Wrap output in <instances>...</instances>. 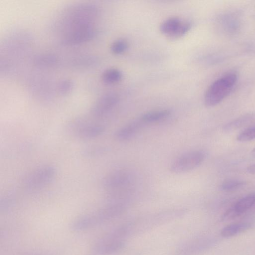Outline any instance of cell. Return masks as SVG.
I'll list each match as a JSON object with an SVG mask.
<instances>
[{"label": "cell", "mask_w": 255, "mask_h": 255, "mask_svg": "<svg viewBox=\"0 0 255 255\" xmlns=\"http://www.w3.org/2000/svg\"><path fill=\"white\" fill-rule=\"evenodd\" d=\"M125 210V207L122 203H110L95 212L76 218L71 223V228L76 231L93 228L120 216Z\"/></svg>", "instance_id": "obj_2"}, {"label": "cell", "mask_w": 255, "mask_h": 255, "mask_svg": "<svg viewBox=\"0 0 255 255\" xmlns=\"http://www.w3.org/2000/svg\"><path fill=\"white\" fill-rule=\"evenodd\" d=\"M254 223L251 221H242L228 225L223 228L221 232L222 236L231 237L251 229Z\"/></svg>", "instance_id": "obj_15"}, {"label": "cell", "mask_w": 255, "mask_h": 255, "mask_svg": "<svg viewBox=\"0 0 255 255\" xmlns=\"http://www.w3.org/2000/svg\"><path fill=\"white\" fill-rule=\"evenodd\" d=\"M250 118V117H244L232 122L226 126L225 129L227 130L236 129L248 122Z\"/></svg>", "instance_id": "obj_23"}, {"label": "cell", "mask_w": 255, "mask_h": 255, "mask_svg": "<svg viewBox=\"0 0 255 255\" xmlns=\"http://www.w3.org/2000/svg\"><path fill=\"white\" fill-rule=\"evenodd\" d=\"M245 182L238 179H229L224 181L221 188L225 191H232L237 190L245 185Z\"/></svg>", "instance_id": "obj_19"}, {"label": "cell", "mask_w": 255, "mask_h": 255, "mask_svg": "<svg viewBox=\"0 0 255 255\" xmlns=\"http://www.w3.org/2000/svg\"><path fill=\"white\" fill-rule=\"evenodd\" d=\"M191 27V23L177 17H169L160 25L159 30L165 36L176 39L186 34Z\"/></svg>", "instance_id": "obj_8"}, {"label": "cell", "mask_w": 255, "mask_h": 255, "mask_svg": "<svg viewBox=\"0 0 255 255\" xmlns=\"http://www.w3.org/2000/svg\"><path fill=\"white\" fill-rule=\"evenodd\" d=\"M205 158V154L201 150L188 151L177 158L171 164L170 170L174 173L188 172L199 166Z\"/></svg>", "instance_id": "obj_7"}, {"label": "cell", "mask_w": 255, "mask_h": 255, "mask_svg": "<svg viewBox=\"0 0 255 255\" xmlns=\"http://www.w3.org/2000/svg\"><path fill=\"white\" fill-rule=\"evenodd\" d=\"M67 129L76 137L82 139H91L102 134L105 128L99 124L87 122L78 119L72 121L67 126Z\"/></svg>", "instance_id": "obj_6"}, {"label": "cell", "mask_w": 255, "mask_h": 255, "mask_svg": "<svg viewBox=\"0 0 255 255\" xmlns=\"http://www.w3.org/2000/svg\"><path fill=\"white\" fill-rule=\"evenodd\" d=\"M143 124L140 119L129 123L117 130L115 133V137L120 141L128 140L139 131Z\"/></svg>", "instance_id": "obj_14"}, {"label": "cell", "mask_w": 255, "mask_h": 255, "mask_svg": "<svg viewBox=\"0 0 255 255\" xmlns=\"http://www.w3.org/2000/svg\"><path fill=\"white\" fill-rule=\"evenodd\" d=\"M251 153L253 155L255 156V147L251 151Z\"/></svg>", "instance_id": "obj_25"}, {"label": "cell", "mask_w": 255, "mask_h": 255, "mask_svg": "<svg viewBox=\"0 0 255 255\" xmlns=\"http://www.w3.org/2000/svg\"><path fill=\"white\" fill-rule=\"evenodd\" d=\"M73 87V84L69 80H63L60 81L57 86L59 92L61 94L65 95L71 91Z\"/></svg>", "instance_id": "obj_22"}, {"label": "cell", "mask_w": 255, "mask_h": 255, "mask_svg": "<svg viewBox=\"0 0 255 255\" xmlns=\"http://www.w3.org/2000/svg\"><path fill=\"white\" fill-rule=\"evenodd\" d=\"M122 72L116 68L108 69L102 75L103 80L108 84L117 83L122 79Z\"/></svg>", "instance_id": "obj_18"}, {"label": "cell", "mask_w": 255, "mask_h": 255, "mask_svg": "<svg viewBox=\"0 0 255 255\" xmlns=\"http://www.w3.org/2000/svg\"><path fill=\"white\" fill-rule=\"evenodd\" d=\"M255 203V193H250L239 199L229 209L225 218H232L239 216L247 212Z\"/></svg>", "instance_id": "obj_13"}, {"label": "cell", "mask_w": 255, "mask_h": 255, "mask_svg": "<svg viewBox=\"0 0 255 255\" xmlns=\"http://www.w3.org/2000/svg\"><path fill=\"white\" fill-rule=\"evenodd\" d=\"M125 245L123 240L103 237L92 246L89 255H113L122 251Z\"/></svg>", "instance_id": "obj_10"}, {"label": "cell", "mask_w": 255, "mask_h": 255, "mask_svg": "<svg viewBox=\"0 0 255 255\" xmlns=\"http://www.w3.org/2000/svg\"><path fill=\"white\" fill-rule=\"evenodd\" d=\"M247 171L252 174H255V163L251 165L247 168Z\"/></svg>", "instance_id": "obj_24"}, {"label": "cell", "mask_w": 255, "mask_h": 255, "mask_svg": "<svg viewBox=\"0 0 255 255\" xmlns=\"http://www.w3.org/2000/svg\"><path fill=\"white\" fill-rule=\"evenodd\" d=\"M58 58L53 54H45L37 56L35 59V63L40 66L51 67L58 63Z\"/></svg>", "instance_id": "obj_17"}, {"label": "cell", "mask_w": 255, "mask_h": 255, "mask_svg": "<svg viewBox=\"0 0 255 255\" xmlns=\"http://www.w3.org/2000/svg\"><path fill=\"white\" fill-rule=\"evenodd\" d=\"M237 81V75L234 73H229L212 83L205 94L206 106L212 107L222 102L230 93Z\"/></svg>", "instance_id": "obj_3"}, {"label": "cell", "mask_w": 255, "mask_h": 255, "mask_svg": "<svg viewBox=\"0 0 255 255\" xmlns=\"http://www.w3.org/2000/svg\"><path fill=\"white\" fill-rule=\"evenodd\" d=\"M56 173V169L52 165L40 166L27 176L24 182V187L29 191L38 190L52 181Z\"/></svg>", "instance_id": "obj_5"}, {"label": "cell", "mask_w": 255, "mask_h": 255, "mask_svg": "<svg viewBox=\"0 0 255 255\" xmlns=\"http://www.w3.org/2000/svg\"><path fill=\"white\" fill-rule=\"evenodd\" d=\"M135 180L134 175L131 171L120 169L109 174L103 180V185L116 196L123 197L131 192Z\"/></svg>", "instance_id": "obj_4"}, {"label": "cell", "mask_w": 255, "mask_h": 255, "mask_svg": "<svg viewBox=\"0 0 255 255\" xmlns=\"http://www.w3.org/2000/svg\"><path fill=\"white\" fill-rule=\"evenodd\" d=\"M186 213L184 209H172L134 218L118 226L104 237L123 240L140 235L180 218Z\"/></svg>", "instance_id": "obj_1"}, {"label": "cell", "mask_w": 255, "mask_h": 255, "mask_svg": "<svg viewBox=\"0 0 255 255\" xmlns=\"http://www.w3.org/2000/svg\"><path fill=\"white\" fill-rule=\"evenodd\" d=\"M255 138V126L251 127L242 131L237 136L239 141L245 142Z\"/></svg>", "instance_id": "obj_21"}, {"label": "cell", "mask_w": 255, "mask_h": 255, "mask_svg": "<svg viewBox=\"0 0 255 255\" xmlns=\"http://www.w3.org/2000/svg\"><path fill=\"white\" fill-rule=\"evenodd\" d=\"M170 114L168 110H159L147 112L141 117L140 120L143 123H153L163 121Z\"/></svg>", "instance_id": "obj_16"}, {"label": "cell", "mask_w": 255, "mask_h": 255, "mask_svg": "<svg viewBox=\"0 0 255 255\" xmlns=\"http://www.w3.org/2000/svg\"><path fill=\"white\" fill-rule=\"evenodd\" d=\"M211 244L208 239H198L186 243L175 251L174 255H197L205 250Z\"/></svg>", "instance_id": "obj_12"}, {"label": "cell", "mask_w": 255, "mask_h": 255, "mask_svg": "<svg viewBox=\"0 0 255 255\" xmlns=\"http://www.w3.org/2000/svg\"><path fill=\"white\" fill-rule=\"evenodd\" d=\"M94 25L75 28L63 33L61 42L63 44L72 45L79 44L94 38L96 35Z\"/></svg>", "instance_id": "obj_9"}, {"label": "cell", "mask_w": 255, "mask_h": 255, "mask_svg": "<svg viewBox=\"0 0 255 255\" xmlns=\"http://www.w3.org/2000/svg\"><path fill=\"white\" fill-rule=\"evenodd\" d=\"M128 43L126 40L119 39L112 43L111 49L114 54L119 55L126 52L128 48Z\"/></svg>", "instance_id": "obj_20"}, {"label": "cell", "mask_w": 255, "mask_h": 255, "mask_svg": "<svg viewBox=\"0 0 255 255\" xmlns=\"http://www.w3.org/2000/svg\"><path fill=\"white\" fill-rule=\"evenodd\" d=\"M118 102V98L115 94H105L93 104L90 110L91 114L95 117H102L112 110Z\"/></svg>", "instance_id": "obj_11"}]
</instances>
